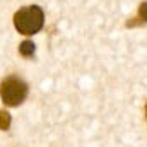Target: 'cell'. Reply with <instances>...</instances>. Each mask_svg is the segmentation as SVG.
I'll return each mask as SVG.
<instances>
[{"instance_id": "5", "label": "cell", "mask_w": 147, "mask_h": 147, "mask_svg": "<svg viewBox=\"0 0 147 147\" xmlns=\"http://www.w3.org/2000/svg\"><path fill=\"white\" fill-rule=\"evenodd\" d=\"M12 125V115L7 110H0V130H9Z\"/></svg>"}, {"instance_id": "3", "label": "cell", "mask_w": 147, "mask_h": 147, "mask_svg": "<svg viewBox=\"0 0 147 147\" xmlns=\"http://www.w3.org/2000/svg\"><path fill=\"white\" fill-rule=\"evenodd\" d=\"M146 24H147V2H142L139 5L137 16L132 17V19H128L125 22V26L127 28H139V26H146Z\"/></svg>"}, {"instance_id": "4", "label": "cell", "mask_w": 147, "mask_h": 147, "mask_svg": "<svg viewBox=\"0 0 147 147\" xmlns=\"http://www.w3.org/2000/svg\"><path fill=\"white\" fill-rule=\"evenodd\" d=\"M19 55L24 57V58H33L34 53H36V45L31 41V39H24L21 45H19Z\"/></svg>"}, {"instance_id": "2", "label": "cell", "mask_w": 147, "mask_h": 147, "mask_svg": "<svg viewBox=\"0 0 147 147\" xmlns=\"http://www.w3.org/2000/svg\"><path fill=\"white\" fill-rule=\"evenodd\" d=\"M29 94V86L17 75H9L0 84V98L5 106H21Z\"/></svg>"}, {"instance_id": "1", "label": "cell", "mask_w": 147, "mask_h": 147, "mask_svg": "<svg viewBox=\"0 0 147 147\" xmlns=\"http://www.w3.org/2000/svg\"><path fill=\"white\" fill-rule=\"evenodd\" d=\"M45 26V12L39 5H26L14 14V28L24 36L38 34Z\"/></svg>"}, {"instance_id": "6", "label": "cell", "mask_w": 147, "mask_h": 147, "mask_svg": "<svg viewBox=\"0 0 147 147\" xmlns=\"http://www.w3.org/2000/svg\"><path fill=\"white\" fill-rule=\"evenodd\" d=\"M146 118H147V103H146Z\"/></svg>"}]
</instances>
